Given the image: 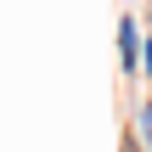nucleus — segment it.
Segmentation results:
<instances>
[{"instance_id": "f257e3e1", "label": "nucleus", "mask_w": 152, "mask_h": 152, "mask_svg": "<svg viewBox=\"0 0 152 152\" xmlns=\"http://www.w3.org/2000/svg\"><path fill=\"white\" fill-rule=\"evenodd\" d=\"M118 51H124V68L135 73V68H141V34H135V23H130V17L118 23Z\"/></svg>"}, {"instance_id": "7ed1b4c3", "label": "nucleus", "mask_w": 152, "mask_h": 152, "mask_svg": "<svg viewBox=\"0 0 152 152\" xmlns=\"http://www.w3.org/2000/svg\"><path fill=\"white\" fill-rule=\"evenodd\" d=\"M147 73H152V39H147Z\"/></svg>"}, {"instance_id": "f03ea898", "label": "nucleus", "mask_w": 152, "mask_h": 152, "mask_svg": "<svg viewBox=\"0 0 152 152\" xmlns=\"http://www.w3.org/2000/svg\"><path fill=\"white\" fill-rule=\"evenodd\" d=\"M141 141L152 147V96H147V107H141Z\"/></svg>"}]
</instances>
